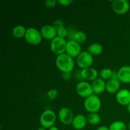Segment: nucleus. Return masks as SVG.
Masks as SVG:
<instances>
[{"instance_id": "1", "label": "nucleus", "mask_w": 130, "mask_h": 130, "mask_svg": "<svg viewBox=\"0 0 130 130\" xmlns=\"http://www.w3.org/2000/svg\"><path fill=\"white\" fill-rule=\"evenodd\" d=\"M55 64L58 69L62 73H71L74 67L73 58L65 53L57 56Z\"/></svg>"}, {"instance_id": "2", "label": "nucleus", "mask_w": 130, "mask_h": 130, "mask_svg": "<svg viewBox=\"0 0 130 130\" xmlns=\"http://www.w3.org/2000/svg\"><path fill=\"white\" fill-rule=\"evenodd\" d=\"M102 103L100 98L96 95H92L85 99L84 107L89 113H97L101 108Z\"/></svg>"}, {"instance_id": "3", "label": "nucleus", "mask_w": 130, "mask_h": 130, "mask_svg": "<svg viewBox=\"0 0 130 130\" xmlns=\"http://www.w3.org/2000/svg\"><path fill=\"white\" fill-rule=\"evenodd\" d=\"M39 122L42 127L45 128H50L53 126L56 122V114L53 110H46L43 112L39 118Z\"/></svg>"}, {"instance_id": "4", "label": "nucleus", "mask_w": 130, "mask_h": 130, "mask_svg": "<svg viewBox=\"0 0 130 130\" xmlns=\"http://www.w3.org/2000/svg\"><path fill=\"white\" fill-rule=\"evenodd\" d=\"M24 38L27 43L29 44L37 45L41 42L43 38L41 34L40 30H38L34 27H29L27 29Z\"/></svg>"}, {"instance_id": "5", "label": "nucleus", "mask_w": 130, "mask_h": 130, "mask_svg": "<svg viewBox=\"0 0 130 130\" xmlns=\"http://www.w3.org/2000/svg\"><path fill=\"white\" fill-rule=\"evenodd\" d=\"M67 42L63 38L57 36L51 41L50 48L52 52L57 55H60L66 52Z\"/></svg>"}, {"instance_id": "6", "label": "nucleus", "mask_w": 130, "mask_h": 130, "mask_svg": "<svg viewBox=\"0 0 130 130\" xmlns=\"http://www.w3.org/2000/svg\"><path fill=\"white\" fill-rule=\"evenodd\" d=\"M93 62V56L88 51L81 52V53L76 58L77 65L83 69L90 67V66L92 65Z\"/></svg>"}, {"instance_id": "7", "label": "nucleus", "mask_w": 130, "mask_h": 130, "mask_svg": "<svg viewBox=\"0 0 130 130\" xmlns=\"http://www.w3.org/2000/svg\"><path fill=\"white\" fill-rule=\"evenodd\" d=\"M76 92L77 95L82 98L86 99L88 96L93 95L91 85L87 81H80L76 86Z\"/></svg>"}, {"instance_id": "8", "label": "nucleus", "mask_w": 130, "mask_h": 130, "mask_svg": "<svg viewBox=\"0 0 130 130\" xmlns=\"http://www.w3.org/2000/svg\"><path fill=\"white\" fill-rule=\"evenodd\" d=\"M58 119L61 123L66 125L72 124L74 119V114L72 110L67 107L62 108L58 112Z\"/></svg>"}, {"instance_id": "9", "label": "nucleus", "mask_w": 130, "mask_h": 130, "mask_svg": "<svg viewBox=\"0 0 130 130\" xmlns=\"http://www.w3.org/2000/svg\"><path fill=\"white\" fill-rule=\"evenodd\" d=\"M66 53L72 58H77L79 55L81 53V47L80 44L77 43L73 39L68 41L67 42Z\"/></svg>"}, {"instance_id": "10", "label": "nucleus", "mask_w": 130, "mask_h": 130, "mask_svg": "<svg viewBox=\"0 0 130 130\" xmlns=\"http://www.w3.org/2000/svg\"><path fill=\"white\" fill-rule=\"evenodd\" d=\"M129 3L126 0H116L113 1L112 8L115 13L119 15H123L128 11Z\"/></svg>"}, {"instance_id": "11", "label": "nucleus", "mask_w": 130, "mask_h": 130, "mask_svg": "<svg viewBox=\"0 0 130 130\" xmlns=\"http://www.w3.org/2000/svg\"><path fill=\"white\" fill-rule=\"evenodd\" d=\"M42 38L51 40L57 36V30L53 25H45L41 27L40 30Z\"/></svg>"}, {"instance_id": "12", "label": "nucleus", "mask_w": 130, "mask_h": 130, "mask_svg": "<svg viewBox=\"0 0 130 130\" xmlns=\"http://www.w3.org/2000/svg\"><path fill=\"white\" fill-rule=\"evenodd\" d=\"M116 98L120 105H128L130 103V91L127 89L120 90L116 93Z\"/></svg>"}, {"instance_id": "13", "label": "nucleus", "mask_w": 130, "mask_h": 130, "mask_svg": "<svg viewBox=\"0 0 130 130\" xmlns=\"http://www.w3.org/2000/svg\"><path fill=\"white\" fill-rule=\"evenodd\" d=\"M118 79L123 83H130V66H124L118 71Z\"/></svg>"}, {"instance_id": "14", "label": "nucleus", "mask_w": 130, "mask_h": 130, "mask_svg": "<svg viewBox=\"0 0 130 130\" xmlns=\"http://www.w3.org/2000/svg\"><path fill=\"white\" fill-rule=\"evenodd\" d=\"M87 118L83 114H77L74 117L72 125L74 129L80 130L83 129L87 123Z\"/></svg>"}, {"instance_id": "15", "label": "nucleus", "mask_w": 130, "mask_h": 130, "mask_svg": "<svg viewBox=\"0 0 130 130\" xmlns=\"http://www.w3.org/2000/svg\"><path fill=\"white\" fill-rule=\"evenodd\" d=\"M81 75L83 79L85 80L93 81L94 80L97 79L98 71L95 69L88 67V68L83 69L81 71Z\"/></svg>"}, {"instance_id": "16", "label": "nucleus", "mask_w": 130, "mask_h": 130, "mask_svg": "<svg viewBox=\"0 0 130 130\" xmlns=\"http://www.w3.org/2000/svg\"><path fill=\"white\" fill-rule=\"evenodd\" d=\"M91 86L95 94H100L106 90V83L101 78H97L92 81Z\"/></svg>"}, {"instance_id": "17", "label": "nucleus", "mask_w": 130, "mask_h": 130, "mask_svg": "<svg viewBox=\"0 0 130 130\" xmlns=\"http://www.w3.org/2000/svg\"><path fill=\"white\" fill-rule=\"evenodd\" d=\"M120 81L118 79H110L106 83V90L109 93H115L119 91Z\"/></svg>"}, {"instance_id": "18", "label": "nucleus", "mask_w": 130, "mask_h": 130, "mask_svg": "<svg viewBox=\"0 0 130 130\" xmlns=\"http://www.w3.org/2000/svg\"><path fill=\"white\" fill-rule=\"evenodd\" d=\"M103 47L99 43H93L88 48V52L92 56H97L102 53Z\"/></svg>"}, {"instance_id": "19", "label": "nucleus", "mask_w": 130, "mask_h": 130, "mask_svg": "<svg viewBox=\"0 0 130 130\" xmlns=\"http://www.w3.org/2000/svg\"><path fill=\"white\" fill-rule=\"evenodd\" d=\"M27 29L24 25H18L14 27L12 30V34L16 38H22L25 36Z\"/></svg>"}, {"instance_id": "20", "label": "nucleus", "mask_w": 130, "mask_h": 130, "mask_svg": "<svg viewBox=\"0 0 130 130\" xmlns=\"http://www.w3.org/2000/svg\"><path fill=\"white\" fill-rule=\"evenodd\" d=\"M72 39H73L79 44H82L85 43V41L86 40V35L84 32L77 31L74 33Z\"/></svg>"}, {"instance_id": "21", "label": "nucleus", "mask_w": 130, "mask_h": 130, "mask_svg": "<svg viewBox=\"0 0 130 130\" xmlns=\"http://www.w3.org/2000/svg\"><path fill=\"white\" fill-rule=\"evenodd\" d=\"M87 121L92 125H96L99 124L101 120L100 116L97 113H90L86 117Z\"/></svg>"}, {"instance_id": "22", "label": "nucleus", "mask_w": 130, "mask_h": 130, "mask_svg": "<svg viewBox=\"0 0 130 130\" xmlns=\"http://www.w3.org/2000/svg\"><path fill=\"white\" fill-rule=\"evenodd\" d=\"M109 130H126V126L121 121H116L112 123L109 126Z\"/></svg>"}, {"instance_id": "23", "label": "nucleus", "mask_w": 130, "mask_h": 130, "mask_svg": "<svg viewBox=\"0 0 130 130\" xmlns=\"http://www.w3.org/2000/svg\"><path fill=\"white\" fill-rule=\"evenodd\" d=\"M113 71H112L110 69L105 68L102 70L100 72V78L102 79H111L112 76Z\"/></svg>"}, {"instance_id": "24", "label": "nucleus", "mask_w": 130, "mask_h": 130, "mask_svg": "<svg viewBox=\"0 0 130 130\" xmlns=\"http://www.w3.org/2000/svg\"><path fill=\"white\" fill-rule=\"evenodd\" d=\"M67 34H68V32H67L66 28H65L64 27H62L60 29H57V36L65 39Z\"/></svg>"}, {"instance_id": "25", "label": "nucleus", "mask_w": 130, "mask_h": 130, "mask_svg": "<svg viewBox=\"0 0 130 130\" xmlns=\"http://www.w3.org/2000/svg\"><path fill=\"white\" fill-rule=\"evenodd\" d=\"M57 3H57V1H55V0H47V1H46L45 3H44L45 6L48 8L54 7Z\"/></svg>"}, {"instance_id": "26", "label": "nucleus", "mask_w": 130, "mask_h": 130, "mask_svg": "<svg viewBox=\"0 0 130 130\" xmlns=\"http://www.w3.org/2000/svg\"><path fill=\"white\" fill-rule=\"evenodd\" d=\"M73 1L72 0H58L57 1V3L59 4L60 5H62V6H69V5H71Z\"/></svg>"}, {"instance_id": "27", "label": "nucleus", "mask_w": 130, "mask_h": 130, "mask_svg": "<svg viewBox=\"0 0 130 130\" xmlns=\"http://www.w3.org/2000/svg\"><path fill=\"white\" fill-rule=\"evenodd\" d=\"M53 26L56 28V29H57H57H60V27H64L63 26V24H62V22L60 21V20H57V21L55 22Z\"/></svg>"}, {"instance_id": "28", "label": "nucleus", "mask_w": 130, "mask_h": 130, "mask_svg": "<svg viewBox=\"0 0 130 130\" xmlns=\"http://www.w3.org/2000/svg\"><path fill=\"white\" fill-rule=\"evenodd\" d=\"M48 95H49L50 98L51 99H53L56 97L57 96V90H51L48 93Z\"/></svg>"}, {"instance_id": "29", "label": "nucleus", "mask_w": 130, "mask_h": 130, "mask_svg": "<svg viewBox=\"0 0 130 130\" xmlns=\"http://www.w3.org/2000/svg\"><path fill=\"white\" fill-rule=\"evenodd\" d=\"M96 130H109V128L105 126H102L99 127Z\"/></svg>"}, {"instance_id": "30", "label": "nucleus", "mask_w": 130, "mask_h": 130, "mask_svg": "<svg viewBox=\"0 0 130 130\" xmlns=\"http://www.w3.org/2000/svg\"><path fill=\"white\" fill-rule=\"evenodd\" d=\"M48 130H60V129H58V128H57V127H56V126H53L51 127L50 128H49V129H48Z\"/></svg>"}, {"instance_id": "31", "label": "nucleus", "mask_w": 130, "mask_h": 130, "mask_svg": "<svg viewBox=\"0 0 130 130\" xmlns=\"http://www.w3.org/2000/svg\"><path fill=\"white\" fill-rule=\"evenodd\" d=\"M127 110H128V112L130 114V103L129 104H128V105H127Z\"/></svg>"}, {"instance_id": "32", "label": "nucleus", "mask_w": 130, "mask_h": 130, "mask_svg": "<svg viewBox=\"0 0 130 130\" xmlns=\"http://www.w3.org/2000/svg\"><path fill=\"white\" fill-rule=\"evenodd\" d=\"M38 130H47V129H46V128H43V127H41V128H38Z\"/></svg>"}, {"instance_id": "33", "label": "nucleus", "mask_w": 130, "mask_h": 130, "mask_svg": "<svg viewBox=\"0 0 130 130\" xmlns=\"http://www.w3.org/2000/svg\"><path fill=\"white\" fill-rule=\"evenodd\" d=\"M128 129L130 130V122H129V124H128Z\"/></svg>"}]
</instances>
